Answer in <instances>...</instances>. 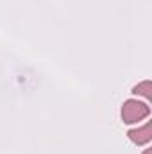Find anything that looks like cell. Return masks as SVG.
I'll list each match as a JSON object with an SVG mask.
<instances>
[{"label":"cell","mask_w":152,"mask_h":154,"mask_svg":"<svg viewBox=\"0 0 152 154\" xmlns=\"http://www.w3.org/2000/svg\"><path fill=\"white\" fill-rule=\"evenodd\" d=\"M122 122L123 124H138L141 120H145L150 115V108L147 102L136 100V99H129L123 102L122 106Z\"/></svg>","instance_id":"6da1fadb"},{"label":"cell","mask_w":152,"mask_h":154,"mask_svg":"<svg viewBox=\"0 0 152 154\" xmlns=\"http://www.w3.org/2000/svg\"><path fill=\"white\" fill-rule=\"evenodd\" d=\"M132 93L138 95V97H145L147 100L152 99V82L150 81H143V82H138L134 88H132Z\"/></svg>","instance_id":"3957f363"},{"label":"cell","mask_w":152,"mask_h":154,"mask_svg":"<svg viewBox=\"0 0 152 154\" xmlns=\"http://www.w3.org/2000/svg\"><path fill=\"white\" fill-rule=\"evenodd\" d=\"M150 152H152V149H147V151H145L143 154H150Z\"/></svg>","instance_id":"277c9868"},{"label":"cell","mask_w":152,"mask_h":154,"mask_svg":"<svg viewBox=\"0 0 152 154\" xmlns=\"http://www.w3.org/2000/svg\"><path fill=\"white\" fill-rule=\"evenodd\" d=\"M127 136H129V140H131L134 145H147L152 140V124L147 122V124L141 125V127L129 129V131H127Z\"/></svg>","instance_id":"7a4b0ae2"}]
</instances>
